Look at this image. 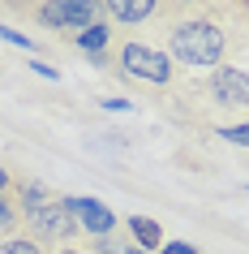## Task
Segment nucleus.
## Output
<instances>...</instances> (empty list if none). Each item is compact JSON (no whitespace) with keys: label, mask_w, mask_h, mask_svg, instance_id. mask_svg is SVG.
Masks as SVG:
<instances>
[{"label":"nucleus","mask_w":249,"mask_h":254,"mask_svg":"<svg viewBox=\"0 0 249 254\" xmlns=\"http://www.w3.org/2000/svg\"><path fill=\"white\" fill-rule=\"evenodd\" d=\"M69 207H73L78 228L86 237H107V233H116V211H112L107 202L91 198V194H69Z\"/></svg>","instance_id":"423d86ee"},{"label":"nucleus","mask_w":249,"mask_h":254,"mask_svg":"<svg viewBox=\"0 0 249 254\" xmlns=\"http://www.w3.org/2000/svg\"><path fill=\"white\" fill-rule=\"evenodd\" d=\"M155 30L172 65L219 69L249 39V0H198L194 9L155 22Z\"/></svg>","instance_id":"f257e3e1"},{"label":"nucleus","mask_w":249,"mask_h":254,"mask_svg":"<svg viewBox=\"0 0 249 254\" xmlns=\"http://www.w3.org/2000/svg\"><path fill=\"white\" fill-rule=\"evenodd\" d=\"M78 215L69 207V198H52L48 207H39L35 215H26V237L39 241L43 250H52V246H69V241L78 237Z\"/></svg>","instance_id":"39448f33"},{"label":"nucleus","mask_w":249,"mask_h":254,"mask_svg":"<svg viewBox=\"0 0 249 254\" xmlns=\"http://www.w3.org/2000/svg\"><path fill=\"white\" fill-rule=\"evenodd\" d=\"M9 9L26 17L30 26L60 35V39H78L82 30H91L95 22H107L103 0H9Z\"/></svg>","instance_id":"f03ea898"},{"label":"nucleus","mask_w":249,"mask_h":254,"mask_svg":"<svg viewBox=\"0 0 249 254\" xmlns=\"http://www.w3.org/2000/svg\"><path fill=\"white\" fill-rule=\"evenodd\" d=\"M189 91L219 117L215 125H223V117H241V112H249V69L219 65V69H210V73H206V82H198V86H189Z\"/></svg>","instance_id":"20e7f679"},{"label":"nucleus","mask_w":249,"mask_h":254,"mask_svg":"<svg viewBox=\"0 0 249 254\" xmlns=\"http://www.w3.org/2000/svg\"><path fill=\"white\" fill-rule=\"evenodd\" d=\"M129 237L133 246H142V250H159L163 246V228L155 220H146V215H129Z\"/></svg>","instance_id":"9d476101"},{"label":"nucleus","mask_w":249,"mask_h":254,"mask_svg":"<svg viewBox=\"0 0 249 254\" xmlns=\"http://www.w3.org/2000/svg\"><path fill=\"white\" fill-rule=\"evenodd\" d=\"M4 190H13V173H9V168H0V194H4Z\"/></svg>","instance_id":"a211bd4d"},{"label":"nucleus","mask_w":249,"mask_h":254,"mask_svg":"<svg viewBox=\"0 0 249 254\" xmlns=\"http://www.w3.org/2000/svg\"><path fill=\"white\" fill-rule=\"evenodd\" d=\"M125 254H155V250H142V246H129Z\"/></svg>","instance_id":"aec40b11"},{"label":"nucleus","mask_w":249,"mask_h":254,"mask_svg":"<svg viewBox=\"0 0 249 254\" xmlns=\"http://www.w3.org/2000/svg\"><path fill=\"white\" fill-rule=\"evenodd\" d=\"M103 9L116 30H138V26H150L163 13V0H103Z\"/></svg>","instance_id":"0eeeda50"},{"label":"nucleus","mask_w":249,"mask_h":254,"mask_svg":"<svg viewBox=\"0 0 249 254\" xmlns=\"http://www.w3.org/2000/svg\"><path fill=\"white\" fill-rule=\"evenodd\" d=\"M0 254H48V250H43L39 241H30V237L17 233V237H4V241H0Z\"/></svg>","instance_id":"ddd939ff"},{"label":"nucleus","mask_w":249,"mask_h":254,"mask_svg":"<svg viewBox=\"0 0 249 254\" xmlns=\"http://www.w3.org/2000/svg\"><path fill=\"white\" fill-rule=\"evenodd\" d=\"M0 39H4V43H13V48H26V52H35V48H39V43L30 39V35H22V30H13V26H4V22H0Z\"/></svg>","instance_id":"2eb2a0df"},{"label":"nucleus","mask_w":249,"mask_h":254,"mask_svg":"<svg viewBox=\"0 0 249 254\" xmlns=\"http://www.w3.org/2000/svg\"><path fill=\"white\" fill-rule=\"evenodd\" d=\"M30 69H35V73H43V78H52V82H56V78H60V73H56V69H52V65H43V61H30Z\"/></svg>","instance_id":"f3484780"},{"label":"nucleus","mask_w":249,"mask_h":254,"mask_svg":"<svg viewBox=\"0 0 249 254\" xmlns=\"http://www.w3.org/2000/svg\"><path fill=\"white\" fill-rule=\"evenodd\" d=\"M129 250V241L120 237V233H107V237H91V254H125Z\"/></svg>","instance_id":"4468645a"},{"label":"nucleus","mask_w":249,"mask_h":254,"mask_svg":"<svg viewBox=\"0 0 249 254\" xmlns=\"http://www.w3.org/2000/svg\"><path fill=\"white\" fill-rule=\"evenodd\" d=\"M56 254H91V250H78V246H60Z\"/></svg>","instance_id":"6ab92c4d"},{"label":"nucleus","mask_w":249,"mask_h":254,"mask_svg":"<svg viewBox=\"0 0 249 254\" xmlns=\"http://www.w3.org/2000/svg\"><path fill=\"white\" fill-rule=\"evenodd\" d=\"M112 65H116L120 78L129 82H146V86H172L176 82V65L172 56L150 39H138V35H120L112 43Z\"/></svg>","instance_id":"7ed1b4c3"},{"label":"nucleus","mask_w":249,"mask_h":254,"mask_svg":"<svg viewBox=\"0 0 249 254\" xmlns=\"http://www.w3.org/2000/svg\"><path fill=\"white\" fill-rule=\"evenodd\" d=\"M112 43H116V26L112 22H95L91 30H82L73 39V48H82L91 61H103V52H112Z\"/></svg>","instance_id":"1a4fd4ad"},{"label":"nucleus","mask_w":249,"mask_h":254,"mask_svg":"<svg viewBox=\"0 0 249 254\" xmlns=\"http://www.w3.org/2000/svg\"><path fill=\"white\" fill-rule=\"evenodd\" d=\"M215 138L232 142V147H249V117H245V121H228V125H219V129H215Z\"/></svg>","instance_id":"f8f14e48"},{"label":"nucleus","mask_w":249,"mask_h":254,"mask_svg":"<svg viewBox=\"0 0 249 254\" xmlns=\"http://www.w3.org/2000/svg\"><path fill=\"white\" fill-rule=\"evenodd\" d=\"M13 190H17V211H22V220H26V215H35L39 207H48V202L56 198V194L43 186L39 177H17Z\"/></svg>","instance_id":"6e6552de"},{"label":"nucleus","mask_w":249,"mask_h":254,"mask_svg":"<svg viewBox=\"0 0 249 254\" xmlns=\"http://www.w3.org/2000/svg\"><path fill=\"white\" fill-rule=\"evenodd\" d=\"M159 254H198L189 241H172V246H159Z\"/></svg>","instance_id":"dca6fc26"},{"label":"nucleus","mask_w":249,"mask_h":254,"mask_svg":"<svg viewBox=\"0 0 249 254\" xmlns=\"http://www.w3.org/2000/svg\"><path fill=\"white\" fill-rule=\"evenodd\" d=\"M17 224H22V211L9 194H0V241L4 237H17Z\"/></svg>","instance_id":"9b49d317"}]
</instances>
